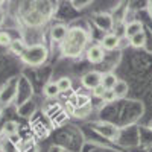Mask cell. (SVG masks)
Here are the masks:
<instances>
[{
  "instance_id": "obj_23",
  "label": "cell",
  "mask_w": 152,
  "mask_h": 152,
  "mask_svg": "<svg viewBox=\"0 0 152 152\" xmlns=\"http://www.w3.org/2000/svg\"><path fill=\"white\" fill-rule=\"evenodd\" d=\"M148 126H149V129L152 131V120H149V123H148Z\"/></svg>"
},
{
  "instance_id": "obj_19",
  "label": "cell",
  "mask_w": 152,
  "mask_h": 152,
  "mask_svg": "<svg viewBox=\"0 0 152 152\" xmlns=\"http://www.w3.org/2000/svg\"><path fill=\"white\" fill-rule=\"evenodd\" d=\"M102 99L105 100V102H108V104H110V102H113V100H114V99H117V97H116V94H114V91H113V90H105V93H104V97H102Z\"/></svg>"
},
{
  "instance_id": "obj_21",
  "label": "cell",
  "mask_w": 152,
  "mask_h": 152,
  "mask_svg": "<svg viewBox=\"0 0 152 152\" xmlns=\"http://www.w3.org/2000/svg\"><path fill=\"white\" fill-rule=\"evenodd\" d=\"M72 5H75V8H84V5H90V0H87V2H72Z\"/></svg>"
},
{
  "instance_id": "obj_18",
  "label": "cell",
  "mask_w": 152,
  "mask_h": 152,
  "mask_svg": "<svg viewBox=\"0 0 152 152\" xmlns=\"http://www.w3.org/2000/svg\"><path fill=\"white\" fill-rule=\"evenodd\" d=\"M12 40L8 32H0V46H11Z\"/></svg>"
},
{
  "instance_id": "obj_12",
  "label": "cell",
  "mask_w": 152,
  "mask_h": 152,
  "mask_svg": "<svg viewBox=\"0 0 152 152\" xmlns=\"http://www.w3.org/2000/svg\"><path fill=\"white\" fill-rule=\"evenodd\" d=\"M129 41H131V46H134V47H143L145 46V41H146L145 31L140 32V34H137V35H134L132 38H129Z\"/></svg>"
},
{
  "instance_id": "obj_4",
  "label": "cell",
  "mask_w": 152,
  "mask_h": 152,
  "mask_svg": "<svg viewBox=\"0 0 152 152\" xmlns=\"http://www.w3.org/2000/svg\"><path fill=\"white\" fill-rule=\"evenodd\" d=\"M85 55H87V59L90 61L91 64H99V62H102L104 61V56H105L102 46H96V44L91 46V47H88Z\"/></svg>"
},
{
  "instance_id": "obj_8",
  "label": "cell",
  "mask_w": 152,
  "mask_h": 152,
  "mask_svg": "<svg viewBox=\"0 0 152 152\" xmlns=\"http://www.w3.org/2000/svg\"><path fill=\"white\" fill-rule=\"evenodd\" d=\"M140 32H143L142 21H131V23L126 24V28H125V37L126 38H132L134 35L140 34Z\"/></svg>"
},
{
  "instance_id": "obj_14",
  "label": "cell",
  "mask_w": 152,
  "mask_h": 152,
  "mask_svg": "<svg viewBox=\"0 0 152 152\" xmlns=\"http://www.w3.org/2000/svg\"><path fill=\"white\" fill-rule=\"evenodd\" d=\"M44 94H46L47 97H56V96L59 94V90H58L56 82H49V84H46V87H44Z\"/></svg>"
},
{
  "instance_id": "obj_3",
  "label": "cell",
  "mask_w": 152,
  "mask_h": 152,
  "mask_svg": "<svg viewBox=\"0 0 152 152\" xmlns=\"http://www.w3.org/2000/svg\"><path fill=\"white\" fill-rule=\"evenodd\" d=\"M102 73L100 72H96V70H91V72H87L82 78H81V82L85 88L88 90H94L96 87H99L102 84Z\"/></svg>"
},
{
  "instance_id": "obj_7",
  "label": "cell",
  "mask_w": 152,
  "mask_h": 152,
  "mask_svg": "<svg viewBox=\"0 0 152 152\" xmlns=\"http://www.w3.org/2000/svg\"><path fill=\"white\" fill-rule=\"evenodd\" d=\"M67 32H69V29L64 26V24H56V26H53L52 29H50V37H52V40L62 43L67 37Z\"/></svg>"
},
{
  "instance_id": "obj_24",
  "label": "cell",
  "mask_w": 152,
  "mask_h": 152,
  "mask_svg": "<svg viewBox=\"0 0 152 152\" xmlns=\"http://www.w3.org/2000/svg\"><path fill=\"white\" fill-rule=\"evenodd\" d=\"M0 23H2V14H0Z\"/></svg>"
},
{
  "instance_id": "obj_20",
  "label": "cell",
  "mask_w": 152,
  "mask_h": 152,
  "mask_svg": "<svg viewBox=\"0 0 152 152\" xmlns=\"http://www.w3.org/2000/svg\"><path fill=\"white\" fill-rule=\"evenodd\" d=\"M104 93H105V88H104V85H102V84H100L99 87H96L94 90H93V96H96V97H100V99L104 97Z\"/></svg>"
},
{
  "instance_id": "obj_6",
  "label": "cell",
  "mask_w": 152,
  "mask_h": 152,
  "mask_svg": "<svg viewBox=\"0 0 152 152\" xmlns=\"http://www.w3.org/2000/svg\"><path fill=\"white\" fill-rule=\"evenodd\" d=\"M120 44V38L116 34H107L102 38V49L105 50H114L117 49Z\"/></svg>"
},
{
  "instance_id": "obj_22",
  "label": "cell",
  "mask_w": 152,
  "mask_h": 152,
  "mask_svg": "<svg viewBox=\"0 0 152 152\" xmlns=\"http://www.w3.org/2000/svg\"><path fill=\"white\" fill-rule=\"evenodd\" d=\"M49 152H64V149H62L61 146H58V145H53V146H50Z\"/></svg>"
},
{
  "instance_id": "obj_15",
  "label": "cell",
  "mask_w": 152,
  "mask_h": 152,
  "mask_svg": "<svg viewBox=\"0 0 152 152\" xmlns=\"http://www.w3.org/2000/svg\"><path fill=\"white\" fill-rule=\"evenodd\" d=\"M56 85H58L59 93L70 91V88H72V79H69V78H61V79H58Z\"/></svg>"
},
{
  "instance_id": "obj_16",
  "label": "cell",
  "mask_w": 152,
  "mask_h": 152,
  "mask_svg": "<svg viewBox=\"0 0 152 152\" xmlns=\"http://www.w3.org/2000/svg\"><path fill=\"white\" fill-rule=\"evenodd\" d=\"M91 113V104H88V105H84V107H78V108H75V116L76 117H87L88 114Z\"/></svg>"
},
{
  "instance_id": "obj_10",
  "label": "cell",
  "mask_w": 152,
  "mask_h": 152,
  "mask_svg": "<svg viewBox=\"0 0 152 152\" xmlns=\"http://www.w3.org/2000/svg\"><path fill=\"white\" fill-rule=\"evenodd\" d=\"M128 90H129L128 82H125L122 79H119L116 82V85L113 87V91H114V94H116V97H125L126 94H128Z\"/></svg>"
},
{
  "instance_id": "obj_5",
  "label": "cell",
  "mask_w": 152,
  "mask_h": 152,
  "mask_svg": "<svg viewBox=\"0 0 152 152\" xmlns=\"http://www.w3.org/2000/svg\"><path fill=\"white\" fill-rule=\"evenodd\" d=\"M94 24L99 29H102V31H110L114 26V20H113V17L110 14H104V12H100V14H97L94 17Z\"/></svg>"
},
{
  "instance_id": "obj_11",
  "label": "cell",
  "mask_w": 152,
  "mask_h": 152,
  "mask_svg": "<svg viewBox=\"0 0 152 152\" xmlns=\"http://www.w3.org/2000/svg\"><path fill=\"white\" fill-rule=\"evenodd\" d=\"M117 81L119 79H117V76L114 75V73H105L102 76V85H104L105 90H113V87L116 85Z\"/></svg>"
},
{
  "instance_id": "obj_17",
  "label": "cell",
  "mask_w": 152,
  "mask_h": 152,
  "mask_svg": "<svg viewBox=\"0 0 152 152\" xmlns=\"http://www.w3.org/2000/svg\"><path fill=\"white\" fill-rule=\"evenodd\" d=\"M3 132H5L6 135H14V134H17V123H15L14 120L6 122L5 126H3Z\"/></svg>"
},
{
  "instance_id": "obj_1",
  "label": "cell",
  "mask_w": 152,
  "mask_h": 152,
  "mask_svg": "<svg viewBox=\"0 0 152 152\" xmlns=\"http://www.w3.org/2000/svg\"><path fill=\"white\" fill-rule=\"evenodd\" d=\"M88 43V34L81 28H72L67 32L66 40L61 43L62 53L70 58H76L82 53Z\"/></svg>"
},
{
  "instance_id": "obj_9",
  "label": "cell",
  "mask_w": 152,
  "mask_h": 152,
  "mask_svg": "<svg viewBox=\"0 0 152 152\" xmlns=\"http://www.w3.org/2000/svg\"><path fill=\"white\" fill-rule=\"evenodd\" d=\"M96 129L102 134L104 137H108V138H116V137H117V128H116V126H113L111 123L97 125Z\"/></svg>"
},
{
  "instance_id": "obj_2",
  "label": "cell",
  "mask_w": 152,
  "mask_h": 152,
  "mask_svg": "<svg viewBox=\"0 0 152 152\" xmlns=\"http://www.w3.org/2000/svg\"><path fill=\"white\" fill-rule=\"evenodd\" d=\"M49 56V52H47V47L43 46V44H32V46H28L26 50L23 52L21 55V59L23 62H26L28 66H32V67H38L46 62Z\"/></svg>"
},
{
  "instance_id": "obj_13",
  "label": "cell",
  "mask_w": 152,
  "mask_h": 152,
  "mask_svg": "<svg viewBox=\"0 0 152 152\" xmlns=\"http://www.w3.org/2000/svg\"><path fill=\"white\" fill-rule=\"evenodd\" d=\"M9 47H11V50H12L14 53H17V55H20V56H21V55H23V52L26 50V47H28V46L24 44L21 40H14V41L11 43V46H9Z\"/></svg>"
}]
</instances>
